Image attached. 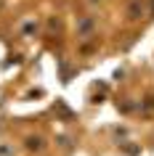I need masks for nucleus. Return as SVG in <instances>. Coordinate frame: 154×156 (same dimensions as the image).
I'll return each mask as SVG.
<instances>
[{
	"mask_svg": "<svg viewBox=\"0 0 154 156\" xmlns=\"http://www.w3.org/2000/svg\"><path fill=\"white\" fill-rule=\"evenodd\" d=\"M27 148L29 151H43L45 148V140L43 138H27Z\"/></svg>",
	"mask_w": 154,
	"mask_h": 156,
	"instance_id": "nucleus-1",
	"label": "nucleus"
},
{
	"mask_svg": "<svg viewBox=\"0 0 154 156\" xmlns=\"http://www.w3.org/2000/svg\"><path fill=\"white\" fill-rule=\"evenodd\" d=\"M0 156H13V148L8 143H0Z\"/></svg>",
	"mask_w": 154,
	"mask_h": 156,
	"instance_id": "nucleus-2",
	"label": "nucleus"
}]
</instances>
